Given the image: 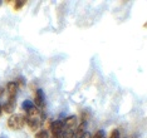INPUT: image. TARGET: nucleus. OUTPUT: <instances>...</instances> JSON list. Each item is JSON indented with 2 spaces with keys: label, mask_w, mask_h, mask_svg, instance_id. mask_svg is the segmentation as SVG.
Here are the masks:
<instances>
[{
  "label": "nucleus",
  "mask_w": 147,
  "mask_h": 138,
  "mask_svg": "<svg viewBox=\"0 0 147 138\" xmlns=\"http://www.w3.org/2000/svg\"><path fill=\"white\" fill-rule=\"evenodd\" d=\"M92 138H107L106 137V132L103 129H99V131H97L96 132V134L93 136Z\"/></svg>",
  "instance_id": "nucleus-11"
},
{
  "label": "nucleus",
  "mask_w": 147,
  "mask_h": 138,
  "mask_svg": "<svg viewBox=\"0 0 147 138\" xmlns=\"http://www.w3.org/2000/svg\"><path fill=\"white\" fill-rule=\"evenodd\" d=\"M15 107H16V100H6L1 106V109L6 114H13L15 110Z\"/></svg>",
  "instance_id": "nucleus-7"
},
{
  "label": "nucleus",
  "mask_w": 147,
  "mask_h": 138,
  "mask_svg": "<svg viewBox=\"0 0 147 138\" xmlns=\"http://www.w3.org/2000/svg\"><path fill=\"white\" fill-rule=\"evenodd\" d=\"M34 106L38 109H40V110L45 108V94H44V90H43L42 88H38L35 90Z\"/></svg>",
  "instance_id": "nucleus-3"
},
{
  "label": "nucleus",
  "mask_w": 147,
  "mask_h": 138,
  "mask_svg": "<svg viewBox=\"0 0 147 138\" xmlns=\"http://www.w3.org/2000/svg\"><path fill=\"white\" fill-rule=\"evenodd\" d=\"M16 85H18V88H23V87H24V79H23V77L18 78V83H16Z\"/></svg>",
  "instance_id": "nucleus-12"
},
{
  "label": "nucleus",
  "mask_w": 147,
  "mask_h": 138,
  "mask_svg": "<svg viewBox=\"0 0 147 138\" xmlns=\"http://www.w3.org/2000/svg\"><path fill=\"white\" fill-rule=\"evenodd\" d=\"M44 119H45L44 113L40 109L36 108V107L32 108L29 112H26V116H25V123L30 131H36L38 128H40Z\"/></svg>",
  "instance_id": "nucleus-1"
},
{
  "label": "nucleus",
  "mask_w": 147,
  "mask_h": 138,
  "mask_svg": "<svg viewBox=\"0 0 147 138\" xmlns=\"http://www.w3.org/2000/svg\"><path fill=\"white\" fill-rule=\"evenodd\" d=\"M1 112H3V109H1V104H0V114H1Z\"/></svg>",
  "instance_id": "nucleus-15"
},
{
  "label": "nucleus",
  "mask_w": 147,
  "mask_h": 138,
  "mask_svg": "<svg viewBox=\"0 0 147 138\" xmlns=\"http://www.w3.org/2000/svg\"><path fill=\"white\" fill-rule=\"evenodd\" d=\"M0 138H5V137H0Z\"/></svg>",
  "instance_id": "nucleus-17"
},
{
  "label": "nucleus",
  "mask_w": 147,
  "mask_h": 138,
  "mask_svg": "<svg viewBox=\"0 0 147 138\" xmlns=\"http://www.w3.org/2000/svg\"><path fill=\"white\" fill-rule=\"evenodd\" d=\"M16 93H18V85H16V82H9L6 84V97H8V100H16Z\"/></svg>",
  "instance_id": "nucleus-5"
},
{
  "label": "nucleus",
  "mask_w": 147,
  "mask_h": 138,
  "mask_svg": "<svg viewBox=\"0 0 147 138\" xmlns=\"http://www.w3.org/2000/svg\"><path fill=\"white\" fill-rule=\"evenodd\" d=\"M25 4H26V1H24V0H22V1H14V10H20Z\"/></svg>",
  "instance_id": "nucleus-10"
},
{
  "label": "nucleus",
  "mask_w": 147,
  "mask_h": 138,
  "mask_svg": "<svg viewBox=\"0 0 147 138\" xmlns=\"http://www.w3.org/2000/svg\"><path fill=\"white\" fill-rule=\"evenodd\" d=\"M49 131L53 136H62L63 131H64V123L63 120L61 119H57V120H53L49 126Z\"/></svg>",
  "instance_id": "nucleus-4"
},
{
  "label": "nucleus",
  "mask_w": 147,
  "mask_h": 138,
  "mask_svg": "<svg viewBox=\"0 0 147 138\" xmlns=\"http://www.w3.org/2000/svg\"><path fill=\"white\" fill-rule=\"evenodd\" d=\"M81 138H92V134L86 131V132H84V133H83L82 136H81Z\"/></svg>",
  "instance_id": "nucleus-13"
},
{
  "label": "nucleus",
  "mask_w": 147,
  "mask_h": 138,
  "mask_svg": "<svg viewBox=\"0 0 147 138\" xmlns=\"http://www.w3.org/2000/svg\"><path fill=\"white\" fill-rule=\"evenodd\" d=\"M34 102H32V100H29V99H25V100H23V103H22V109L23 110H25V112H29L32 108H34Z\"/></svg>",
  "instance_id": "nucleus-8"
},
{
  "label": "nucleus",
  "mask_w": 147,
  "mask_h": 138,
  "mask_svg": "<svg viewBox=\"0 0 147 138\" xmlns=\"http://www.w3.org/2000/svg\"><path fill=\"white\" fill-rule=\"evenodd\" d=\"M49 138H62V136H53V134H51Z\"/></svg>",
  "instance_id": "nucleus-14"
},
{
  "label": "nucleus",
  "mask_w": 147,
  "mask_h": 138,
  "mask_svg": "<svg viewBox=\"0 0 147 138\" xmlns=\"http://www.w3.org/2000/svg\"><path fill=\"white\" fill-rule=\"evenodd\" d=\"M25 124V117L23 114H11L8 118V127L13 131L22 129Z\"/></svg>",
  "instance_id": "nucleus-2"
},
{
  "label": "nucleus",
  "mask_w": 147,
  "mask_h": 138,
  "mask_svg": "<svg viewBox=\"0 0 147 138\" xmlns=\"http://www.w3.org/2000/svg\"><path fill=\"white\" fill-rule=\"evenodd\" d=\"M63 123H64V128L76 131L77 126H78V118H77L76 116H69L63 120Z\"/></svg>",
  "instance_id": "nucleus-6"
},
{
  "label": "nucleus",
  "mask_w": 147,
  "mask_h": 138,
  "mask_svg": "<svg viewBox=\"0 0 147 138\" xmlns=\"http://www.w3.org/2000/svg\"><path fill=\"white\" fill-rule=\"evenodd\" d=\"M3 5V1H0V6H1Z\"/></svg>",
  "instance_id": "nucleus-16"
},
{
  "label": "nucleus",
  "mask_w": 147,
  "mask_h": 138,
  "mask_svg": "<svg viewBox=\"0 0 147 138\" xmlns=\"http://www.w3.org/2000/svg\"><path fill=\"white\" fill-rule=\"evenodd\" d=\"M49 132L47 129H40L35 133V138H49Z\"/></svg>",
  "instance_id": "nucleus-9"
}]
</instances>
